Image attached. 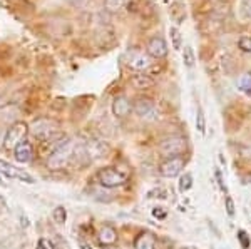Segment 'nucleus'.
Listing matches in <instances>:
<instances>
[{"label": "nucleus", "mask_w": 251, "mask_h": 249, "mask_svg": "<svg viewBox=\"0 0 251 249\" xmlns=\"http://www.w3.org/2000/svg\"><path fill=\"white\" fill-rule=\"evenodd\" d=\"M154 246L156 239L151 232H143L134 243V249H154Z\"/></svg>", "instance_id": "obj_15"}, {"label": "nucleus", "mask_w": 251, "mask_h": 249, "mask_svg": "<svg viewBox=\"0 0 251 249\" xmlns=\"http://www.w3.org/2000/svg\"><path fill=\"white\" fill-rule=\"evenodd\" d=\"M124 62L129 69L136 72H144L151 67V57L148 55V52L137 50V49H129L124 54Z\"/></svg>", "instance_id": "obj_4"}, {"label": "nucleus", "mask_w": 251, "mask_h": 249, "mask_svg": "<svg viewBox=\"0 0 251 249\" xmlns=\"http://www.w3.org/2000/svg\"><path fill=\"white\" fill-rule=\"evenodd\" d=\"M29 131L34 137H37L40 140H47L55 136V132L59 131V124L55 122L54 119L40 117V119H35L34 122L30 124Z\"/></svg>", "instance_id": "obj_2"}, {"label": "nucleus", "mask_w": 251, "mask_h": 249, "mask_svg": "<svg viewBox=\"0 0 251 249\" xmlns=\"http://www.w3.org/2000/svg\"><path fill=\"white\" fill-rule=\"evenodd\" d=\"M225 207H226V214L229 216V218H234V201H233V198H229V196H226V199H225Z\"/></svg>", "instance_id": "obj_26"}, {"label": "nucleus", "mask_w": 251, "mask_h": 249, "mask_svg": "<svg viewBox=\"0 0 251 249\" xmlns=\"http://www.w3.org/2000/svg\"><path fill=\"white\" fill-rule=\"evenodd\" d=\"M132 112V104L129 102V99L126 95H117L112 100V114L119 119L127 117L129 114Z\"/></svg>", "instance_id": "obj_12"}, {"label": "nucleus", "mask_w": 251, "mask_h": 249, "mask_svg": "<svg viewBox=\"0 0 251 249\" xmlns=\"http://www.w3.org/2000/svg\"><path fill=\"white\" fill-rule=\"evenodd\" d=\"M97 238H99V243L102 244L104 248L114 246V244L117 243V231L112 226H102Z\"/></svg>", "instance_id": "obj_13"}, {"label": "nucleus", "mask_w": 251, "mask_h": 249, "mask_svg": "<svg viewBox=\"0 0 251 249\" xmlns=\"http://www.w3.org/2000/svg\"><path fill=\"white\" fill-rule=\"evenodd\" d=\"M29 131L25 122H14L9 129L5 131V137H3V146L7 149H15V146L20 142V140L25 139V134Z\"/></svg>", "instance_id": "obj_6"}, {"label": "nucleus", "mask_w": 251, "mask_h": 249, "mask_svg": "<svg viewBox=\"0 0 251 249\" xmlns=\"http://www.w3.org/2000/svg\"><path fill=\"white\" fill-rule=\"evenodd\" d=\"M164 2H166V3H169V2H171V0H164Z\"/></svg>", "instance_id": "obj_35"}, {"label": "nucleus", "mask_w": 251, "mask_h": 249, "mask_svg": "<svg viewBox=\"0 0 251 249\" xmlns=\"http://www.w3.org/2000/svg\"><path fill=\"white\" fill-rule=\"evenodd\" d=\"M104 249H119V248H116V246H106Z\"/></svg>", "instance_id": "obj_32"}, {"label": "nucleus", "mask_w": 251, "mask_h": 249, "mask_svg": "<svg viewBox=\"0 0 251 249\" xmlns=\"http://www.w3.org/2000/svg\"><path fill=\"white\" fill-rule=\"evenodd\" d=\"M183 62L184 66L188 67V69H191L194 66V62H196V55H194V50L191 45H186L184 50H183Z\"/></svg>", "instance_id": "obj_20"}, {"label": "nucleus", "mask_w": 251, "mask_h": 249, "mask_svg": "<svg viewBox=\"0 0 251 249\" xmlns=\"http://www.w3.org/2000/svg\"><path fill=\"white\" fill-rule=\"evenodd\" d=\"M179 192L181 194H184V192H188L189 189L193 187V174L191 172H184L183 176L179 178Z\"/></svg>", "instance_id": "obj_17"}, {"label": "nucleus", "mask_w": 251, "mask_h": 249, "mask_svg": "<svg viewBox=\"0 0 251 249\" xmlns=\"http://www.w3.org/2000/svg\"><path fill=\"white\" fill-rule=\"evenodd\" d=\"M14 156H15V159L22 164L30 162L32 158H34V146H32L30 140H27V139L20 140L14 149Z\"/></svg>", "instance_id": "obj_11"}, {"label": "nucleus", "mask_w": 251, "mask_h": 249, "mask_svg": "<svg viewBox=\"0 0 251 249\" xmlns=\"http://www.w3.org/2000/svg\"><path fill=\"white\" fill-rule=\"evenodd\" d=\"M214 178H216V181H218V186H220V189L225 192V194H228V187H226L225 178H223V174H221L220 169H214Z\"/></svg>", "instance_id": "obj_27"}, {"label": "nucleus", "mask_w": 251, "mask_h": 249, "mask_svg": "<svg viewBox=\"0 0 251 249\" xmlns=\"http://www.w3.org/2000/svg\"><path fill=\"white\" fill-rule=\"evenodd\" d=\"M52 218H54V221L57 224H64V223H66V219H67L66 207H64V206H57L54 211H52Z\"/></svg>", "instance_id": "obj_21"}, {"label": "nucleus", "mask_w": 251, "mask_h": 249, "mask_svg": "<svg viewBox=\"0 0 251 249\" xmlns=\"http://www.w3.org/2000/svg\"><path fill=\"white\" fill-rule=\"evenodd\" d=\"M126 3H127V0H104V9L111 12V14H116V12L123 9Z\"/></svg>", "instance_id": "obj_18"}, {"label": "nucleus", "mask_w": 251, "mask_h": 249, "mask_svg": "<svg viewBox=\"0 0 251 249\" xmlns=\"http://www.w3.org/2000/svg\"><path fill=\"white\" fill-rule=\"evenodd\" d=\"M186 160L183 158H168L164 162H161L159 166V174L163 178H176L177 174H181V171L184 169Z\"/></svg>", "instance_id": "obj_9"}, {"label": "nucleus", "mask_w": 251, "mask_h": 249, "mask_svg": "<svg viewBox=\"0 0 251 249\" xmlns=\"http://www.w3.org/2000/svg\"><path fill=\"white\" fill-rule=\"evenodd\" d=\"M169 35H171L173 49L174 50H181V45H183V37H181L179 29H177V27H171V29H169Z\"/></svg>", "instance_id": "obj_19"}, {"label": "nucleus", "mask_w": 251, "mask_h": 249, "mask_svg": "<svg viewBox=\"0 0 251 249\" xmlns=\"http://www.w3.org/2000/svg\"><path fill=\"white\" fill-rule=\"evenodd\" d=\"M0 186H5V182H2V179H0Z\"/></svg>", "instance_id": "obj_33"}, {"label": "nucleus", "mask_w": 251, "mask_h": 249, "mask_svg": "<svg viewBox=\"0 0 251 249\" xmlns=\"http://www.w3.org/2000/svg\"><path fill=\"white\" fill-rule=\"evenodd\" d=\"M146 52L152 59H164L168 55V44H166V40L163 37L154 35V37H151L148 40V44H146Z\"/></svg>", "instance_id": "obj_10"}, {"label": "nucleus", "mask_w": 251, "mask_h": 249, "mask_svg": "<svg viewBox=\"0 0 251 249\" xmlns=\"http://www.w3.org/2000/svg\"><path fill=\"white\" fill-rule=\"evenodd\" d=\"M213 2H225V0H213Z\"/></svg>", "instance_id": "obj_34"}, {"label": "nucleus", "mask_w": 251, "mask_h": 249, "mask_svg": "<svg viewBox=\"0 0 251 249\" xmlns=\"http://www.w3.org/2000/svg\"><path fill=\"white\" fill-rule=\"evenodd\" d=\"M75 147H77V142L72 139H66L59 144L57 147L54 149L50 156L47 159V167L52 171H59V169H64L71 159L74 158L75 154Z\"/></svg>", "instance_id": "obj_1"}, {"label": "nucleus", "mask_w": 251, "mask_h": 249, "mask_svg": "<svg viewBox=\"0 0 251 249\" xmlns=\"http://www.w3.org/2000/svg\"><path fill=\"white\" fill-rule=\"evenodd\" d=\"M236 236H238V241H240L241 248L243 249H250V236H248V232H246L245 229H240Z\"/></svg>", "instance_id": "obj_25"}, {"label": "nucleus", "mask_w": 251, "mask_h": 249, "mask_svg": "<svg viewBox=\"0 0 251 249\" xmlns=\"http://www.w3.org/2000/svg\"><path fill=\"white\" fill-rule=\"evenodd\" d=\"M196 129L201 132V134H204L206 131V119H204V112L201 109L200 106H198V111H196Z\"/></svg>", "instance_id": "obj_24"}, {"label": "nucleus", "mask_w": 251, "mask_h": 249, "mask_svg": "<svg viewBox=\"0 0 251 249\" xmlns=\"http://www.w3.org/2000/svg\"><path fill=\"white\" fill-rule=\"evenodd\" d=\"M80 249H92V248L89 246V244H84V243H82V244H80Z\"/></svg>", "instance_id": "obj_31"}, {"label": "nucleus", "mask_w": 251, "mask_h": 249, "mask_svg": "<svg viewBox=\"0 0 251 249\" xmlns=\"http://www.w3.org/2000/svg\"><path fill=\"white\" fill-rule=\"evenodd\" d=\"M240 15L243 20H251V0H241L240 3Z\"/></svg>", "instance_id": "obj_23"}, {"label": "nucleus", "mask_w": 251, "mask_h": 249, "mask_svg": "<svg viewBox=\"0 0 251 249\" xmlns=\"http://www.w3.org/2000/svg\"><path fill=\"white\" fill-rule=\"evenodd\" d=\"M0 174L5 176L7 179H17V181H22V182H25V184H34L35 182V178L32 174H29V172L24 171V169H19L17 166L7 162V160H3V159H0Z\"/></svg>", "instance_id": "obj_8"}, {"label": "nucleus", "mask_w": 251, "mask_h": 249, "mask_svg": "<svg viewBox=\"0 0 251 249\" xmlns=\"http://www.w3.org/2000/svg\"><path fill=\"white\" fill-rule=\"evenodd\" d=\"M188 147V142H186L184 137L181 136H173V137L164 139L163 142L159 144V152L164 156V158H177L179 154H183Z\"/></svg>", "instance_id": "obj_5"}, {"label": "nucleus", "mask_w": 251, "mask_h": 249, "mask_svg": "<svg viewBox=\"0 0 251 249\" xmlns=\"http://www.w3.org/2000/svg\"><path fill=\"white\" fill-rule=\"evenodd\" d=\"M132 86L139 91L151 89V87L154 86V79H152L151 75H146V74H141L139 72V74H136L134 77H132Z\"/></svg>", "instance_id": "obj_14"}, {"label": "nucleus", "mask_w": 251, "mask_h": 249, "mask_svg": "<svg viewBox=\"0 0 251 249\" xmlns=\"http://www.w3.org/2000/svg\"><path fill=\"white\" fill-rule=\"evenodd\" d=\"M238 49L245 54H251V35H241L238 39Z\"/></svg>", "instance_id": "obj_22"}, {"label": "nucleus", "mask_w": 251, "mask_h": 249, "mask_svg": "<svg viewBox=\"0 0 251 249\" xmlns=\"http://www.w3.org/2000/svg\"><path fill=\"white\" fill-rule=\"evenodd\" d=\"M69 2H71L72 5H75V7H84V5H87V3H89V0H69Z\"/></svg>", "instance_id": "obj_30"}, {"label": "nucleus", "mask_w": 251, "mask_h": 249, "mask_svg": "<svg viewBox=\"0 0 251 249\" xmlns=\"http://www.w3.org/2000/svg\"><path fill=\"white\" fill-rule=\"evenodd\" d=\"M152 216L157 219H166V216H168V212H166L164 207H154L152 209Z\"/></svg>", "instance_id": "obj_28"}, {"label": "nucleus", "mask_w": 251, "mask_h": 249, "mask_svg": "<svg viewBox=\"0 0 251 249\" xmlns=\"http://www.w3.org/2000/svg\"><path fill=\"white\" fill-rule=\"evenodd\" d=\"M132 111L137 117L144 120H156L157 119V109L156 104L149 97H137L132 104Z\"/></svg>", "instance_id": "obj_7"}, {"label": "nucleus", "mask_w": 251, "mask_h": 249, "mask_svg": "<svg viewBox=\"0 0 251 249\" xmlns=\"http://www.w3.org/2000/svg\"><path fill=\"white\" fill-rule=\"evenodd\" d=\"M238 89H240L243 94L246 95H251V74L250 72H246V74H243L240 79H238Z\"/></svg>", "instance_id": "obj_16"}, {"label": "nucleus", "mask_w": 251, "mask_h": 249, "mask_svg": "<svg viewBox=\"0 0 251 249\" xmlns=\"http://www.w3.org/2000/svg\"><path fill=\"white\" fill-rule=\"evenodd\" d=\"M97 181L102 187H107V189H114V187H121L124 186V182L127 181V176L123 174L119 169L116 167H104L97 172Z\"/></svg>", "instance_id": "obj_3"}, {"label": "nucleus", "mask_w": 251, "mask_h": 249, "mask_svg": "<svg viewBox=\"0 0 251 249\" xmlns=\"http://www.w3.org/2000/svg\"><path fill=\"white\" fill-rule=\"evenodd\" d=\"M37 249H54V248H52V244L50 243H49V241L47 239H39V243H37Z\"/></svg>", "instance_id": "obj_29"}]
</instances>
